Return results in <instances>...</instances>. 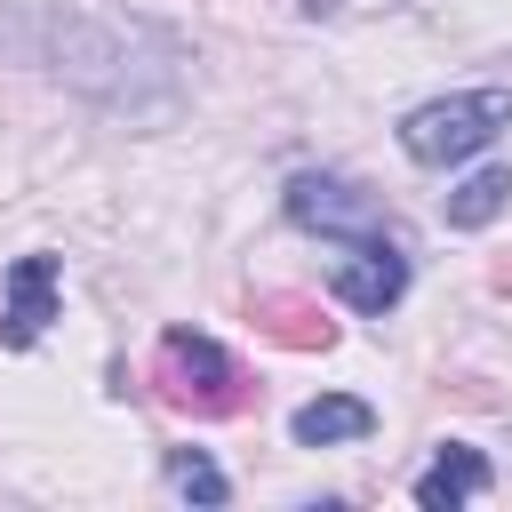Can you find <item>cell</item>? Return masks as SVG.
<instances>
[{"label": "cell", "mask_w": 512, "mask_h": 512, "mask_svg": "<svg viewBox=\"0 0 512 512\" xmlns=\"http://www.w3.org/2000/svg\"><path fill=\"white\" fill-rule=\"evenodd\" d=\"M0 40L24 48V64H40V72H56V80H72V88L120 104V112H152L144 72H152V80H176V64H184V56H152V64H144V48L168 40L160 24L64 16V8H24L16 24H0Z\"/></svg>", "instance_id": "obj_1"}, {"label": "cell", "mask_w": 512, "mask_h": 512, "mask_svg": "<svg viewBox=\"0 0 512 512\" xmlns=\"http://www.w3.org/2000/svg\"><path fill=\"white\" fill-rule=\"evenodd\" d=\"M504 128H512V88H456L400 120V152L416 168H456V160L488 152Z\"/></svg>", "instance_id": "obj_2"}, {"label": "cell", "mask_w": 512, "mask_h": 512, "mask_svg": "<svg viewBox=\"0 0 512 512\" xmlns=\"http://www.w3.org/2000/svg\"><path fill=\"white\" fill-rule=\"evenodd\" d=\"M160 392L176 400V408H192V416H232L248 392H240V360L216 344V336H192V328H176V336H160Z\"/></svg>", "instance_id": "obj_3"}, {"label": "cell", "mask_w": 512, "mask_h": 512, "mask_svg": "<svg viewBox=\"0 0 512 512\" xmlns=\"http://www.w3.org/2000/svg\"><path fill=\"white\" fill-rule=\"evenodd\" d=\"M288 224L320 232V240H344V248H368V240H392L376 192L344 184V176H288Z\"/></svg>", "instance_id": "obj_4"}, {"label": "cell", "mask_w": 512, "mask_h": 512, "mask_svg": "<svg viewBox=\"0 0 512 512\" xmlns=\"http://www.w3.org/2000/svg\"><path fill=\"white\" fill-rule=\"evenodd\" d=\"M328 296L352 304V312H368V320H384V312L408 296V256H400V240H368V248H352V264H336Z\"/></svg>", "instance_id": "obj_5"}, {"label": "cell", "mask_w": 512, "mask_h": 512, "mask_svg": "<svg viewBox=\"0 0 512 512\" xmlns=\"http://www.w3.org/2000/svg\"><path fill=\"white\" fill-rule=\"evenodd\" d=\"M48 320H56V256H16L8 288H0V344L24 352V344H40Z\"/></svg>", "instance_id": "obj_6"}, {"label": "cell", "mask_w": 512, "mask_h": 512, "mask_svg": "<svg viewBox=\"0 0 512 512\" xmlns=\"http://www.w3.org/2000/svg\"><path fill=\"white\" fill-rule=\"evenodd\" d=\"M288 432H296V448H344V440H368L376 432V408L360 392H320V400H304L288 416Z\"/></svg>", "instance_id": "obj_7"}, {"label": "cell", "mask_w": 512, "mask_h": 512, "mask_svg": "<svg viewBox=\"0 0 512 512\" xmlns=\"http://www.w3.org/2000/svg\"><path fill=\"white\" fill-rule=\"evenodd\" d=\"M480 488H488V456H480L472 440H448V448L416 472V504H424V512H456V504H472Z\"/></svg>", "instance_id": "obj_8"}, {"label": "cell", "mask_w": 512, "mask_h": 512, "mask_svg": "<svg viewBox=\"0 0 512 512\" xmlns=\"http://www.w3.org/2000/svg\"><path fill=\"white\" fill-rule=\"evenodd\" d=\"M504 200H512V168H472V176L440 200V216H448V232H480V224L504 216Z\"/></svg>", "instance_id": "obj_9"}, {"label": "cell", "mask_w": 512, "mask_h": 512, "mask_svg": "<svg viewBox=\"0 0 512 512\" xmlns=\"http://www.w3.org/2000/svg\"><path fill=\"white\" fill-rule=\"evenodd\" d=\"M168 480H176V496H192V504H224V496H232V480H224L200 448H176V456H168Z\"/></svg>", "instance_id": "obj_10"}]
</instances>
